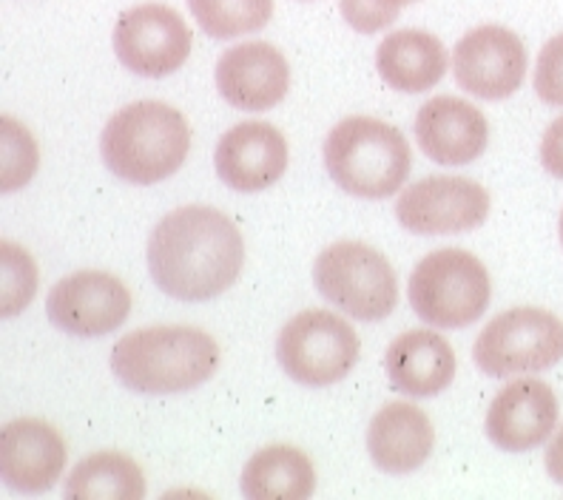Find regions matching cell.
Here are the masks:
<instances>
[{
    "label": "cell",
    "instance_id": "cell-19",
    "mask_svg": "<svg viewBox=\"0 0 563 500\" xmlns=\"http://www.w3.org/2000/svg\"><path fill=\"white\" fill-rule=\"evenodd\" d=\"M435 432L427 412L410 401H390L373 415L367 449L373 464L387 475L416 473L433 453Z\"/></svg>",
    "mask_w": 563,
    "mask_h": 500
},
{
    "label": "cell",
    "instance_id": "cell-6",
    "mask_svg": "<svg viewBox=\"0 0 563 500\" xmlns=\"http://www.w3.org/2000/svg\"><path fill=\"white\" fill-rule=\"evenodd\" d=\"M317 290L358 322H382L399 304V276L367 242H333L313 262Z\"/></svg>",
    "mask_w": 563,
    "mask_h": 500
},
{
    "label": "cell",
    "instance_id": "cell-12",
    "mask_svg": "<svg viewBox=\"0 0 563 500\" xmlns=\"http://www.w3.org/2000/svg\"><path fill=\"white\" fill-rule=\"evenodd\" d=\"M46 313L63 333L97 338L123 327L131 313V293L114 274L77 270L48 290Z\"/></svg>",
    "mask_w": 563,
    "mask_h": 500
},
{
    "label": "cell",
    "instance_id": "cell-16",
    "mask_svg": "<svg viewBox=\"0 0 563 500\" xmlns=\"http://www.w3.org/2000/svg\"><path fill=\"white\" fill-rule=\"evenodd\" d=\"M416 140L433 163L467 165L487 152L489 123L484 111L464 97L439 95L416 114Z\"/></svg>",
    "mask_w": 563,
    "mask_h": 500
},
{
    "label": "cell",
    "instance_id": "cell-8",
    "mask_svg": "<svg viewBox=\"0 0 563 500\" xmlns=\"http://www.w3.org/2000/svg\"><path fill=\"white\" fill-rule=\"evenodd\" d=\"M473 358L493 378L550 370L563 358V322L543 308L504 310L478 333Z\"/></svg>",
    "mask_w": 563,
    "mask_h": 500
},
{
    "label": "cell",
    "instance_id": "cell-30",
    "mask_svg": "<svg viewBox=\"0 0 563 500\" xmlns=\"http://www.w3.org/2000/svg\"><path fill=\"white\" fill-rule=\"evenodd\" d=\"M399 7H410V3H419V0H396Z\"/></svg>",
    "mask_w": 563,
    "mask_h": 500
},
{
    "label": "cell",
    "instance_id": "cell-4",
    "mask_svg": "<svg viewBox=\"0 0 563 500\" xmlns=\"http://www.w3.org/2000/svg\"><path fill=\"white\" fill-rule=\"evenodd\" d=\"M410 165L412 157L405 134L376 116H344L324 140V168L351 197H393L405 186Z\"/></svg>",
    "mask_w": 563,
    "mask_h": 500
},
{
    "label": "cell",
    "instance_id": "cell-23",
    "mask_svg": "<svg viewBox=\"0 0 563 500\" xmlns=\"http://www.w3.org/2000/svg\"><path fill=\"white\" fill-rule=\"evenodd\" d=\"M194 21L208 37L231 41L268 26L274 0H188Z\"/></svg>",
    "mask_w": 563,
    "mask_h": 500
},
{
    "label": "cell",
    "instance_id": "cell-31",
    "mask_svg": "<svg viewBox=\"0 0 563 500\" xmlns=\"http://www.w3.org/2000/svg\"><path fill=\"white\" fill-rule=\"evenodd\" d=\"M561 245H563V211H561Z\"/></svg>",
    "mask_w": 563,
    "mask_h": 500
},
{
    "label": "cell",
    "instance_id": "cell-2",
    "mask_svg": "<svg viewBox=\"0 0 563 500\" xmlns=\"http://www.w3.org/2000/svg\"><path fill=\"white\" fill-rule=\"evenodd\" d=\"M220 367V344L191 324H154L120 338L111 370L129 390L172 396L206 385Z\"/></svg>",
    "mask_w": 563,
    "mask_h": 500
},
{
    "label": "cell",
    "instance_id": "cell-29",
    "mask_svg": "<svg viewBox=\"0 0 563 500\" xmlns=\"http://www.w3.org/2000/svg\"><path fill=\"white\" fill-rule=\"evenodd\" d=\"M547 473L555 484H563V426L555 432V438L547 446Z\"/></svg>",
    "mask_w": 563,
    "mask_h": 500
},
{
    "label": "cell",
    "instance_id": "cell-26",
    "mask_svg": "<svg viewBox=\"0 0 563 500\" xmlns=\"http://www.w3.org/2000/svg\"><path fill=\"white\" fill-rule=\"evenodd\" d=\"M536 95L547 105H563V32L547 41L538 55Z\"/></svg>",
    "mask_w": 563,
    "mask_h": 500
},
{
    "label": "cell",
    "instance_id": "cell-15",
    "mask_svg": "<svg viewBox=\"0 0 563 500\" xmlns=\"http://www.w3.org/2000/svg\"><path fill=\"white\" fill-rule=\"evenodd\" d=\"M217 91L240 111H268L290 89L288 60L274 43L247 41L231 46L213 71Z\"/></svg>",
    "mask_w": 563,
    "mask_h": 500
},
{
    "label": "cell",
    "instance_id": "cell-14",
    "mask_svg": "<svg viewBox=\"0 0 563 500\" xmlns=\"http://www.w3.org/2000/svg\"><path fill=\"white\" fill-rule=\"evenodd\" d=\"M487 438L504 453H529L558 426V396L547 381L518 378L489 401Z\"/></svg>",
    "mask_w": 563,
    "mask_h": 500
},
{
    "label": "cell",
    "instance_id": "cell-28",
    "mask_svg": "<svg viewBox=\"0 0 563 500\" xmlns=\"http://www.w3.org/2000/svg\"><path fill=\"white\" fill-rule=\"evenodd\" d=\"M541 165L552 177L563 179V114L552 120L541 140Z\"/></svg>",
    "mask_w": 563,
    "mask_h": 500
},
{
    "label": "cell",
    "instance_id": "cell-11",
    "mask_svg": "<svg viewBox=\"0 0 563 500\" xmlns=\"http://www.w3.org/2000/svg\"><path fill=\"white\" fill-rule=\"evenodd\" d=\"M453 75L467 95L507 100L521 89L527 77V46L507 26H475L455 43Z\"/></svg>",
    "mask_w": 563,
    "mask_h": 500
},
{
    "label": "cell",
    "instance_id": "cell-27",
    "mask_svg": "<svg viewBox=\"0 0 563 500\" xmlns=\"http://www.w3.org/2000/svg\"><path fill=\"white\" fill-rule=\"evenodd\" d=\"M401 7L396 0H342L344 21L356 29L358 35H376L390 23H396Z\"/></svg>",
    "mask_w": 563,
    "mask_h": 500
},
{
    "label": "cell",
    "instance_id": "cell-24",
    "mask_svg": "<svg viewBox=\"0 0 563 500\" xmlns=\"http://www.w3.org/2000/svg\"><path fill=\"white\" fill-rule=\"evenodd\" d=\"M0 188L7 193L26 186L41 163L32 131L9 114L0 116Z\"/></svg>",
    "mask_w": 563,
    "mask_h": 500
},
{
    "label": "cell",
    "instance_id": "cell-13",
    "mask_svg": "<svg viewBox=\"0 0 563 500\" xmlns=\"http://www.w3.org/2000/svg\"><path fill=\"white\" fill-rule=\"evenodd\" d=\"M217 177L240 193H256L288 171V140L265 120H245L228 129L213 152Z\"/></svg>",
    "mask_w": 563,
    "mask_h": 500
},
{
    "label": "cell",
    "instance_id": "cell-1",
    "mask_svg": "<svg viewBox=\"0 0 563 500\" xmlns=\"http://www.w3.org/2000/svg\"><path fill=\"white\" fill-rule=\"evenodd\" d=\"M148 274L165 296L208 302L234 288L245 265V242L234 220L211 205L165 213L148 236Z\"/></svg>",
    "mask_w": 563,
    "mask_h": 500
},
{
    "label": "cell",
    "instance_id": "cell-10",
    "mask_svg": "<svg viewBox=\"0 0 563 500\" xmlns=\"http://www.w3.org/2000/svg\"><path fill=\"white\" fill-rule=\"evenodd\" d=\"M489 216V193L467 177H427L401 191L396 220L421 236L464 233L482 227Z\"/></svg>",
    "mask_w": 563,
    "mask_h": 500
},
{
    "label": "cell",
    "instance_id": "cell-18",
    "mask_svg": "<svg viewBox=\"0 0 563 500\" xmlns=\"http://www.w3.org/2000/svg\"><path fill=\"white\" fill-rule=\"evenodd\" d=\"M385 370L393 390L410 398H430L453 385L455 353L435 330H407L387 347Z\"/></svg>",
    "mask_w": 563,
    "mask_h": 500
},
{
    "label": "cell",
    "instance_id": "cell-25",
    "mask_svg": "<svg viewBox=\"0 0 563 500\" xmlns=\"http://www.w3.org/2000/svg\"><path fill=\"white\" fill-rule=\"evenodd\" d=\"M0 313L3 319H14L29 308L37 290V265L26 247L3 242L0 245Z\"/></svg>",
    "mask_w": 563,
    "mask_h": 500
},
{
    "label": "cell",
    "instance_id": "cell-5",
    "mask_svg": "<svg viewBox=\"0 0 563 500\" xmlns=\"http://www.w3.org/2000/svg\"><path fill=\"white\" fill-rule=\"evenodd\" d=\"M407 296L421 322L461 330L487 313L493 281L478 256L464 247H441L416 265Z\"/></svg>",
    "mask_w": 563,
    "mask_h": 500
},
{
    "label": "cell",
    "instance_id": "cell-7",
    "mask_svg": "<svg viewBox=\"0 0 563 500\" xmlns=\"http://www.w3.org/2000/svg\"><path fill=\"white\" fill-rule=\"evenodd\" d=\"M356 330L330 310H302L285 322L276 342L282 370L305 387H330L351 376L358 362Z\"/></svg>",
    "mask_w": 563,
    "mask_h": 500
},
{
    "label": "cell",
    "instance_id": "cell-17",
    "mask_svg": "<svg viewBox=\"0 0 563 500\" xmlns=\"http://www.w3.org/2000/svg\"><path fill=\"white\" fill-rule=\"evenodd\" d=\"M66 466V441L41 419H14L0 432V475L21 495L55 487Z\"/></svg>",
    "mask_w": 563,
    "mask_h": 500
},
{
    "label": "cell",
    "instance_id": "cell-22",
    "mask_svg": "<svg viewBox=\"0 0 563 500\" xmlns=\"http://www.w3.org/2000/svg\"><path fill=\"white\" fill-rule=\"evenodd\" d=\"M145 495L143 469L125 453H91L80 460L63 484L69 500H140Z\"/></svg>",
    "mask_w": 563,
    "mask_h": 500
},
{
    "label": "cell",
    "instance_id": "cell-3",
    "mask_svg": "<svg viewBox=\"0 0 563 500\" xmlns=\"http://www.w3.org/2000/svg\"><path fill=\"white\" fill-rule=\"evenodd\" d=\"M191 152L188 120L159 100H140L111 116L100 154L114 177L131 186H154L179 171Z\"/></svg>",
    "mask_w": 563,
    "mask_h": 500
},
{
    "label": "cell",
    "instance_id": "cell-20",
    "mask_svg": "<svg viewBox=\"0 0 563 500\" xmlns=\"http://www.w3.org/2000/svg\"><path fill=\"white\" fill-rule=\"evenodd\" d=\"M376 69L390 89L401 95H421L444 80L446 48L430 32L399 29L378 43Z\"/></svg>",
    "mask_w": 563,
    "mask_h": 500
},
{
    "label": "cell",
    "instance_id": "cell-9",
    "mask_svg": "<svg viewBox=\"0 0 563 500\" xmlns=\"http://www.w3.org/2000/svg\"><path fill=\"white\" fill-rule=\"evenodd\" d=\"M191 29L177 9L143 3L123 14L114 26V52L125 69L140 77H168L191 55Z\"/></svg>",
    "mask_w": 563,
    "mask_h": 500
},
{
    "label": "cell",
    "instance_id": "cell-21",
    "mask_svg": "<svg viewBox=\"0 0 563 500\" xmlns=\"http://www.w3.org/2000/svg\"><path fill=\"white\" fill-rule=\"evenodd\" d=\"M240 489L247 500H302L317 489V469L299 446L271 444L251 455Z\"/></svg>",
    "mask_w": 563,
    "mask_h": 500
}]
</instances>
